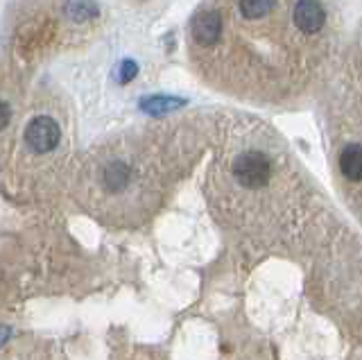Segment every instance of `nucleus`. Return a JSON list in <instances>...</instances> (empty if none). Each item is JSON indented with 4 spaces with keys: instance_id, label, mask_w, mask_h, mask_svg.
Returning a JSON list of instances; mask_svg holds the SVG:
<instances>
[{
    "instance_id": "obj_1",
    "label": "nucleus",
    "mask_w": 362,
    "mask_h": 360,
    "mask_svg": "<svg viewBox=\"0 0 362 360\" xmlns=\"http://www.w3.org/2000/svg\"><path fill=\"white\" fill-rule=\"evenodd\" d=\"M233 177L245 188H263L272 177V161L263 152H245L233 161Z\"/></svg>"
},
{
    "instance_id": "obj_2",
    "label": "nucleus",
    "mask_w": 362,
    "mask_h": 360,
    "mask_svg": "<svg viewBox=\"0 0 362 360\" xmlns=\"http://www.w3.org/2000/svg\"><path fill=\"white\" fill-rule=\"evenodd\" d=\"M23 139H25V145L34 154H48L59 145L62 129L50 116H37L28 122Z\"/></svg>"
},
{
    "instance_id": "obj_3",
    "label": "nucleus",
    "mask_w": 362,
    "mask_h": 360,
    "mask_svg": "<svg viewBox=\"0 0 362 360\" xmlns=\"http://www.w3.org/2000/svg\"><path fill=\"white\" fill-rule=\"evenodd\" d=\"M222 37V14L215 9L197 12L190 21V39L199 48H213Z\"/></svg>"
},
{
    "instance_id": "obj_4",
    "label": "nucleus",
    "mask_w": 362,
    "mask_h": 360,
    "mask_svg": "<svg viewBox=\"0 0 362 360\" xmlns=\"http://www.w3.org/2000/svg\"><path fill=\"white\" fill-rule=\"evenodd\" d=\"M292 23L303 35H317L326 23V12L320 0H297L292 9Z\"/></svg>"
},
{
    "instance_id": "obj_5",
    "label": "nucleus",
    "mask_w": 362,
    "mask_h": 360,
    "mask_svg": "<svg viewBox=\"0 0 362 360\" xmlns=\"http://www.w3.org/2000/svg\"><path fill=\"white\" fill-rule=\"evenodd\" d=\"M339 170L351 182H362V145H346L339 154Z\"/></svg>"
},
{
    "instance_id": "obj_6",
    "label": "nucleus",
    "mask_w": 362,
    "mask_h": 360,
    "mask_svg": "<svg viewBox=\"0 0 362 360\" xmlns=\"http://www.w3.org/2000/svg\"><path fill=\"white\" fill-rule=\"evenodd\" d=\"M129 166L124 161H111L105 168V188L109 193H120V190L129 184Z\"/></svg>"
},
{
    "instance_id": "obj_7",
    "label": "nucleus",
    "mask_w": 362,
    "mask_h": 360,
    "mask_svg": "<svg viewBox=\"0 0 362 360\" xmlns=\"http://www.w3.org/2000/svg\"><path fill=\"white\" fill-rule=\"evenodd\" d=\"M179 107H184V100L173 98V95H152V98L141 100V111H145V114H150V116H163Z\"/></svg>"
},
{
    "instance_id": "obj_8",
    "label": "nucleus",
    "mask_w": 362,
    "mask_h": 360,
    "mask_svg": "<svg viewBox=\"0 0 362 360\" xmlns=\"http://www.w3.org/2000/svg\"><path fill=\"white\" fill-rule=\"evenodd\" d=\"M276 0H238V9L240 14L249 21H258L267 16L272 9H274Z\"/></svg>"
},
{
    "instance_id": "obj_9",
    "label": "nucleus",
    "mask_w": 362,
    "mask_h": 360,
    "mask_svg": "<svg viewBox=\"0 0 362 360\" xmlns=\"http://www.w3.org/2000/svg\"><path fill=\"white\" fill-rule=\"evenodd\" d=\"M68 16H71L73 21H77V23H82V21H88L90 16L98 14V7L93 3H86V0H71L66 7Z\"/></svg>"
},
{
    "instance_id": "obj_10",
    "label": "nucleus",
    "mask_w": 362,
    "mask_h": 360,
    "mask_svg": "<svg viewBox=\"0 0 362 360\" xmlns=\"http://www.w3.org/2000/svg\"><path fill=\"white\" fill-rule=\"evenodd\" d=\"M136 73H139V66H136L134 62H124V64L120 66V82H122V84L132 82L134 77H136Z\"/></svg>"
},
{
    "instance_id": "obj_11",
    "label": "nucleus",
    "mask_w": 362,
    "mask_h": 360,
    "mask_svg": "<svg viewBox=\"0 0 362 360\" xmlns=\"http://www.w3.org/2000/svg\"><path fill=\"white\" fill-rule=\"evenodd\" d=\"M9 105L7 103H3V127H7L9 125Z\"/></svg>"
}]
</instances>
